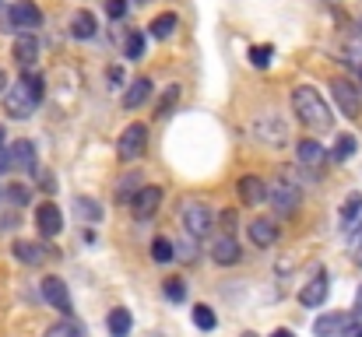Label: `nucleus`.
Segmentation results:
<instances>
[{"label":"nucleus","mask_w":362,"mask_h":337,"mask_svg":"<svg viewBox=\"0 0 362 337\" xmlns=\"http://www.w3.org/2000/svg\"><path fill=\"white\" fill-rule=\"evenodd\" d=\"M292 112L299 116V123L309 127V130H331V123H334V112L327 109L320 92L309 88V85H299L292 92Z\"/></svg>","instance_id":"obj_1"},{"label":"nucleus","mask_w":362,"mask_h":337,"mask_svg":"<svg viewBox=\"0 0 362 337\" xmlns=\"http://www.w3.org/2000/svg\"><path fill=\"white\" fill-rule=\"evenodd\" d=\"M42 102V78L39 74H21L8 92H4V112L11 120H28Z\"/></svg>","instance_id":"obj_2"},{"label":"nucleus","mask_w":362,"mask_h":337,"mask_svg":"<svg viewBox=\"0 0 362 337\" xmlns=\"http://www.w3.org/2000/svg\"><path fill=\"white\" fill-rule=\"evenodd\" d=\"M180 225L187 229L190 239H204L212 232V225H215V214L208 204H200V200H183L180 204Z\"/></svg>","instance_id":"obj_3"},{"label":"nucleus","mask_w":362,"mask_h":337,"mask_svg":"<svg viewBox=\"0 0 362 337\" xmlns=\"http://www.w3.org/2000/svg\"><path fill=\"white\" fill-rule=\"evenodd\" d=\"M144 148H148V127L144 123H130L120 134V141H117V158L120 162H137L144 155Z\"/></svg>","instance_id":"obj_4"},{"label":"nucleus","mask_w":362,"mask_h":337,"mask_svg":"<svg viewBox=\"0 0 362 337\" xmlns=\"http://www.w3.org/2000/svg\"><path fill=\"white\" fill-rule=\"evenodd\" d=\"M8 21H11V28H18L21 35H32V32L42 25V11L32 4V0H15L11 11H8Z\"/></svg>","instance_id":"obj_5"},{"label":"nucleus","mask_w":362,"mask_h":337,"mask_svg":"<svg viewBox=\"0 0 362 337\" xmlns=\"http://www.w3.org/2000/svg\"><path fill=\"white\" fill-rule=\"evenodd\" d=\"M253 130H257V141H264V144H275V148L288 144V127H285V120L278 116V112H264Z\"/></svg>","instance_id":"obj_6"},{"label":"nucleus","mask_w":362,"mask_h":337,"mask_svg":"<svg viewBox=\"0 0 362 337\" xmlns=\"http://www.w3.org/2000/svg\"><path fill=\"white\" fill-rule=\"evenodd\" d=\"M331 95H334V102H338V109L345 112L348 120H359V112H362V102H359V85H352V81H331Z\"/></svg>","instance_id":"obj_7"},{"label":"nucleus","mask_w":362,"mask_h":337,"mask_svg":"<svg viewBox=\"0 0 362 337\" xmlns=\"http://www.w3.org/2000/svg\"><path fill=\"white\" fill-rule=\"evenodd\" d=\"M162 187H141L134 197H130V211H134V218L137 221H148L155 211H159L162 207Z\"/></svg>","instance_id":"obj_8"},{"label":"nucleus","mask_w":362,"mask_h":337,"mask_svg":"<svg viewBox=\"0 0 362 337\" xmlns=\"http://www.w3.org/2000/svg\"><path fill=\"white\" fill-rule=\"evenodd\" d=\"M42 299L53 306V309H60L64 316H71V292L64 285V277H57V274L42 277Z\"/></svg>","instance_id":"obj_9"},{"label":"nucleus","mask_w":362,"mask_h":337,"mask_svg":"<svg viewBox=\"0 0 362 337\" xmlns=\"http://www.w3.org/2000/svg\"><path fill=\"white\" fill-rule=\"evenodd\" d=\"M35 225H39V232L42 236H60V229H64V214H60V207L53 204V200H46V204H39L35 207Z\"/></svg>","instance_id":"obj_10"},{"label":"nucleus","mask_w":362,"mask_h":337,"mask_svg":"<svg viewBox=\"0 0 362 337\" xmlns=\"http://www.w3.org/2000/svg\"><path fill=\"white\" fill-rule=\"evenodd\" d=\"M268 200H275V211L278 214H292L302 204V193L292 183H275V187H268Z\"/></svg>","instance_id":"obj_11"},{"label":"nucleus","mask_w":362,"mask_h":337,"mask_svg":"<svg viewBox=\"0 0 362 337\" xmlns=\"http://www.w3.org/2000/svg\"><path fill=\"white\" fill-rule=\"evenodd\" d=\"M8 165H11V168H21V173H35V144H32L28 137L15 141V144L8 148Z\"/></svg>","instance_id":"obj_12"},{"label":"nucleus","mask_w":362,"mask_h":337,"mask_svg":"<svg viewBox=\"0 0 362 337\" xmlns=\"http://www.w3.org/2000/svg\"><path fill=\"white\" fill-rule=\"evenodd\" d=\"M239 257H243V250H239V243H236L229 232H222V236L212 243V260H215V263L232 267V263H239Z\"/></svg>","instance_id":"obj_13"},{"label":"nucleus","mask_w":362,"mask_h":337,"mask_svg":"<svg viewBox=\"0 0 362 337\" xmlns=\"http://www.w3.org/2000/svg\"><path fill=\"white\" fill-rule=\"evenodd\" d=\"M327 288H331V281H327L324 274H317L313 281H306V285H302V292H299V302H302L306 309H317V306H324V299H327Z\"/></svg>","instance_id":"obj_14"},{"label":"nucleus","mask_w":362,"mask_h":337,"mask_svg":"<svg viewBox=\"0 0 362 337\" xmlns=\"http://www.w3.org/2000/svg\"><path fill=\"white\" fill-rule=\"evenodd\" d=\"M250 239H253V246H261V250H268V246H275V239H278V225L271 221V218H253L250 225Z\"/></svg>","instance_id":"obj_15"},{"label":"nucleus","mask_w":362,"mask_h":337,"mask_svg":"<svg viewBox=\"0 0 362 337\" xmlns=\"http://www.w3.org/2000/svg\"><path fill=\"white\" fill-rule=\"evenodd\" d=\"M295 158H299L302 168H320V165L327 162V151H324L317 141H299V144H295Z\"/></svg>","instance_id":"obj_16"},{"label":"nucleus","mask_w":362,"mask_h":337,"mask_svg":"<svg viewBox=\"0 0 362 337\" xmlns=\"http://www.w3.org/2000/svg\"><path fill=\"white\" fill-rule=\"evenodd\" d=\"M236 190H239V197H243L246 204H264V200H268V183H264L261 176H243V180L236 183Z\"/></svg>","instance_id":"obj_17"},{"label":"nucleus","mask_w":362,"mask_h":337,"mask_svg":"<svg viewBox=\"0 0 362 337\" xmlns=\"http://www.w3.org/2000/svg\"><path fill=\"white\" fill-rule=\"evenodd\" d=\"M15 60H18L21 71L35 67V60H39V39L35 35H18V42H15Z\"/></svg>","instance_id":"obj_18"},{"label":"nucleus","mask_w":362,"mask_h":337,"mask_svg":"<svg viewBox=\"0 0 362 337\" xmlns=\"http://www.w3.org/2000/svg\"><path fill=\"white\" fill-rule=\"evenodd\" d=\"M46 253H49V250H46L42 243H28V239H18V243H15V257H18L21 263H28V267H39V263L46 260Z\"/></svg>","instance_id":"obj_19"},{"label":"nucleus","mask_w":362,"mask_h":337,"mask_svg":"<svg viewBox=\"0 0 362 337\" xmlns=\"http://www.w3.org/2000/svg\"><path fill=\"white\" fill-rule=\"evenodd\" d=\"M148 95H151V81H148V78H134V81L127 85V92H123L120 102H123V109H137Z\"/></svg>","instance_id":"obj_20"},{"label":"nucleus","mask_w":362,"mask_h":337,"mask_svg":"<svg viewBox=\"0 0 362 337\" xmlns=\"http://www.w3.org/2000/svg\"><path fill=\"white\" fill-rule=\"evenodd\" d=\"M71 35H74V39H92V35H95V15H92V11H74V18H71Z\"/></svg>","instance_id":"obj_21"},{"label":"nucleus","mask_w":362,"mask_h":337,"mask_svg":"<svg viewBox=\"0 0 362 337\" xmlns=\"http://www.w3.org/2000/svg\"><path fill=\"white\" fill-rule=\"evenodd\" d=\"M110 334L113 337H127L130 334V327H134V316H130V309H123V306H117L113 313H110Z\"/></svg>","instance_id":"obj_22"},{"label":"nucleus","mask_w":362,"mask_h":337,"mask_svg":"<svg viewBox=\"0 0 362 337\" xmlns=\"http://www.w3.org/2000/svg\"><path fill=\"white\" fill-rule=\"evenodd\" d=\"M345 330V316L341 313H327V316H320L317 323H313V334L317 337H334V334H341Z\"/></svg>","instance_id":"obj_23"},{"label":"nucleus","mask_w":362,"mask_h":337,"mask_svg":"<svg viewBox=\"0 0 362 337\" xmlns=\"http://www.w3.org/2000/svg\"><path fill=\"white\" fill-rule=\"evenodd\" d=\"M176 25H180V18H176L173 11H166V15H159V18L148 25V32H151L155 39H169V35L176 32Z\"/></svg>","instance_id":"obj_24"},{"label":"nucleus","mask_w":362,"mask_h":337,"mask_svg":"<svg viewBox=\"0 0 362 337\" xmlns=\"http://www.w3.org/2000/svg\"><path fill=\"white\" fill-rule=\"evenodd\" d=\"M190 316H193V327H197V330H215V327H218L215 309H212V306H204V302H197V306L190 309Z\"/></svg>","instance_id":"obj_25"},{"label":"nucleus","mask_w":362,"mask_h":337,"mask_svg":"<svg viewBox=\"0 0 362 337\" xmlns=\"http://www.w3.org/2000/svg\"><path fill=\"white\" fill-rule=\"evenodd\" d=\"M355 148H359V141H355L352 134H338V141H334V148H331V158H334V162H348V158L355 155Z\"/></svg>","instance_id":"obj_26"},{"label":"nucleus","mask_w":362,"mask_h":337,"mask_svg":"<svg viewBox=\"0 0 362 337\" xmlns=\"http://www.w3.org/2000/svg\"><path fill=\"white\" fill-rule=\"evenodd\" d=\"M151 260H159V263L176 260V246H173V239H166V236L155 239V243H151Z\"/></svg>","instance_id":"obj_27"},{"label":"nucleus","mask_w":362,"mask_h":337,"mask_svg":"<svg viewBox=\"0 0 362 337\" xmlns=\"http://www.w3.org/2000/svg\"><path fill=\"white\" fill-rule=\"evenodd\" d=\"M359 211H362V193H348V200L341 204V214H338L345 229H348V225H352L355 218H359Z\"/></svg>","instance_id":"obj_28"},{"label":"nucleus","mask_w":362,"mask_h":337,"mask_svg":"<svg viewBox=\"0 0 362 337\" xmlns=\"http://www.w3.org/2000/svg\"><path fill=\"white\" fill-rule=\"evenodd\" d=\"M46 337H85V327L74 323V320H64V323H57V327H49Z\"/></svg>","instance_id":"obj_29"},{"label":"nucleus","mask_w":362,"mask_h":337,"mask_svg":"<svg viewBox=\"0 0 362 337\" xmlns=\"http://www.w3.org/2000/svg\"><path fill=\"white\" fill-rule=\"evenodd\" d=\"M275 56V46H250V64L253 67H268Z\"/></svg>","instance_id":"obj_30"},{"label":"nucleus","mask_w":362,"mask_h":337,"mask_svg":"<svg viewBox=\"0 0 362 337\" xmlns=\"http://www.w3.org/2000/svg\"><path fill=\"white\" fill-rule=\"evenodd\" d=\"M74 207H78V214H85L88 221H98V218H102V207H98L92 197H78V200H74Z\"/></svg>","instance_id":"obj_31"},{"label":"nucleus","mask_w":362,"mask_h":337,"mask_svg":"<svg viewBox=\"0 0 362 337\" xmlns=\"http://www.w3.org/2000/svg\"><path fill=\"white\" fill-rule=\"evenodd\" d=\"M4 197H8V200H11L15 207H25V204L32 200V193H28V187H21V183H11Z\"/></svg>","instance_id":"obj_32"},{"label":"nucleus","mask_w":362,"mask_h":337,"mask_svg":"<svg viewBox=\"0 0 362 337\" xmlns=\"http://www.w3.org/2000/svg\"><path fill=\"white\" fill-rule=\"evenodd\" d=\"M176 98H180V85H169V88H166V95L159 98V116H169L173 105H176Z\"/></svg>","instance_id":"obj_33"},{"label":"nucleus","mask_w":362,"mask_h":337,"mask_svg":"<svg viewBox=\"0 0 362 337\" xmlns=\"http://www.w3.org/2000/svg\"><path fill=\"white\" fill-rule=\"evenodd\" d=\"M166 299H169V302H183V299H187V285H183L180 277H169V281H166Z\"/></svg>","instance_id":"obj_34"},{"label":"nucleus","mask_w":362,"mask_h":337,"mask_svg":"<svg viewBox=\"0 0 362 337\" xmlns=\"http://www.w3.org/2000/svg\"><path fill=\"white\" fill-rule=\"evenodd\" d=\"M127 56H130V60H141V56H144V35L141 32L127 35Z\"/></svg>","instance_id":"obj_35"},{"label":"nucleus","mask_w":362,"mask_h":337,"mask_svg":"<svg viewBox=\"0 0 362 337\" xmlns=\"http://www.w3.org/2000/svg\"><path fill=\"white\" fill-rule=\"evenodd\" d=\"M106 15H110L113 21H120V18L127 15V0H106Z\"/></svg>","instance_id":"obj_36"},{"label":"nucleus","mask_w":362,"mask_h":337,"mask_svg":"<svg viewBox=\"0 0 362 337\" xmlns=\"http://www.w3.org/2000/svg\"><path fill=\"white\" fill-rule=\"evenodd\" d=\"M110 81H113L110 88H123V71L120 67H110Z\"/></svg>","instance_id":"obj_37"},{"label":"nucleus","mask_w":362,"mask_h":337,"mask_svg":"<svg viewBox=\"0 0 362 337\" xmlns=\"http://www.w3.org/2000/svg\"><path fill=\"white\" fill-rule=\"evenodd\" d=\"M180 257H183V260H193V239L180 243Z\"/></svg>","instance_id":"obj_38"},{"label":"nucleus","mask_w":362,"mask_h":337,"mask_svg":"<svg viewBox=\"0 0 362 337\" xmlns=\"http://www.w3.org/2000/svg\"><path fill=\"white\" fill-rule=\"evenodd\" d=\"M341 337H362V320H359V323H352V327H345V330H341Z\"/></svg>","instance_id":"obj_39"},{"label":"nucleus","mask_w":362,"mask_h":337,"mask_svg":"<svg viewBox=\"0 0 362 337\" xmlns=\"http://www.w3.org/2000/svg\"><path fill=\"white\" fill-rule=\"evenodd\" d=\"M355 316H362V285H359V292H355Z\"/></svg>","instance_id":"obj_40"},{"label":"nucleus","mask_w":362,"mask_h":337,"mask_svg":"<svg viewBox=\"0 0 362 337\" xmlns=\"http://www.w3.org/2000/svg\"><path fill=\"white\" fill-rule=\"evenodd\" d=\"M271 337H295V334H292V330H275Z\"/></svg>","instance_id":"obj_41"},{"label":"nucleus","mask_w":362,"mask_h":337,"mask_svg":"<svg viewBox=\"0 0 362 337\" xmlns=\"http://www.w3.org/2000/svg\"><path fill=\"white\" fill-rule=\"evenodd\" d=\"M4 88H8V74H4V71H0V92H4Z\"/></svg>","instance_id":"obj_42"},{"label":"nucleus","mask_w":362,"mask_h":337,"mask_svg":"<svg viewBox=\"0 0 362 337\" xmlns=\"http://www.w3.org/2000/svg\"><path fill=\"white\" fill-rule=\"evenodd\" d=\"M0 151H4V127H0Z\"/></svg>","instance_id":"obj_43"},{"label":"nucleus","mask_w":362,"mask_h":337,"mask_svg":"<svg viewBox=\"0 0 362 337\" xmlns=\"http://www.w3.org/2000/svg\"><path fill=\"white\" fill-rule=\"evenodd\" d=\"M239 337H257V334H253V330H243V334H239Z\"/></svg>","instance_id":"obj_44"},{"label":"nucleus","mask_w":362,"mask_h":337,"mask_svg":"<svg viewBox=\"0 0 362 337\" xmlns=\"http://www.w3.org/2000/svg\"><path fill=\"white\" fill-rule=\"evenodd\" d=\"M359 85H362V67H359Z\"/></svg>","instance_id":"obj_45"},{"label":"nucleus","mask_w":362,"mask_h":337,"mask_svg":"<svg viewBox=\"0 0 362 337\" xmlns=\"http://www.w3.org/2000/svg\"><path fill=\"white\" fill-rule=\"evenodd\" d=\"M359 35H362V18H359Z\"/></svg>","instance_id":"obj_46"}]
</instances>
